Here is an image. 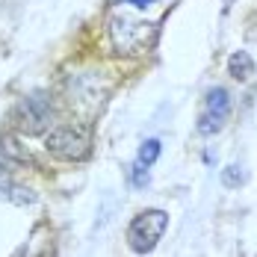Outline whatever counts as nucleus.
Returning a JSON list of instances; mask_svg holds the SVG:
<instances>
[{"instance_id":"1","label":"nucleus","mask_w":257,"mask_h":257,"mask_svg":"<svg viewBox=\"0 0 257 257\" xmlns=\"http://www.w3.org/2000/svg\"><path fill=\"white\" fill-rule=\"evenodd\" d=\"M109 39L115 53H145L154 42V24L148 21H136L130 15H112L109 18Z\"/></svg>"},{"instance_id":"2","label":"nucleus","mask_w":257,"mask_h":257,"mask_svg":"<svg viewBox=\"0 0 257 257\" xmlns=\"http://www.w3.org/2000/svg\"><path fill=\"white\" fill-rule=\"evenodd\" d=\"M166 228H169V213H163V210H142L139 216H133V222H130V228H127L130 248L136 254L154 251L157 242L166 233Z\"/></svg>"},{"instance_id":"3","label":"nucleus","mask_w":257,"mask_h":257,"mask_svg":"<svg viewBox=\"0 0 257 257\" xmlns=\"http://www.w3.org/2000/svg\"><path fill=\"white\" fill-rule=\"evenodd\" d=\"M45 148L59 160H83L89 154V130L80 124H59L48 133Z\"/></svg>"},{"instance_id":"4","label":"nucleus","mask_w":257,"mask_h":257,"mask_svg":"<svg viewBox=\"0 0 257 257\" xmlns=\"http://www.w3.org/2000/svg\"><path fill=\"white\" fill-rule=\"evenodd\" d=\"M231 115V95H228V89H222V86H216V89H210L204 98V112H201V118H198V133L201 136H213V133H219L222 130V121Z\"/></svg>"},{"instance_id":"5","label":"nucleus","mask_w":257,"mask_h":257,"mask_svg":"<svg viewBox=\"0 0 257 257\" xmlns=\"http://www.w3.org/2000/svg\"><path fill=\"white\" fill-rule=\"evenodd\" d=\"M51 101L45 98V95H30L24 101L18 103V127L24 130V133H42V130L51 124Z\"/></svg>"},{"instance_id":"6","label":"nucleus","mask_w":257,"mask_h":257,"mask_svg":"<svg viewBox=\"0 0 257 257\" xmlns=\"http://www.w3.org/2000/svg\"><path fill=\"white\" fill-rule=\"evenodd\" d=\"M228 74L236 80H248L254 74V56L248 51H236L231 53V59H228Z\"/></svg>"},{"instance_id":"7","label":"nucleus","mask_w":257,"mask_h":257,"mask_svg":"<svg viewBox=\"0 0 257 257\" xmlns=\"http://www.w3.org/2000/svg\"><path fill=\"white\" fill-rule=\"evenodd\" d=\"M0 198H9V201H15V204H33L36 201V195L24 189V186H12V183H6V180H0Z\"/></svg>"},{"instance_id":"8","label":"nucleus","mask_w":257,"mask_h":257,"mask_svg":"<svg viewBox=\"0 0 257 257\" xmlns=\"http://www.w3.org/2000/svg\"><path fill=\"white\" fill-rule=\"evenodd\" d=\"M160 151H163V145H160V139H145L142 142V148H139V163L142 166H154L157 163V157H160Z\"/></svg>"},{"instance_id":"9","label":"nucleus","mask_w":257,"mask_h":257,"mask_svg":"<svg viewBox=\"0 0 257 257\" xmlns=\"http://www.w3.org/2000/svg\"><path fill=\"white\" fill-rule=\"evenodd\" d=\"M242 180H245V175H242V169H239V166H228V169H225V172H222V183H225V186H239V183H242Z\"/></svg>"},{"instance_id":"10","label":"nucleus","mask_w":257,"mask_h":257,"mask_svg":"<svg viewBox=\"0 0 257 257\" xmlns=\"http://www.w3.org/2000/svg\"><path fill=\"white\" fill-rule=\"evenodd\" d=\"M148 166H142L139 160H136V166H133V186L136 189H142V186H148Z\"/></svg>"},{"instance_id":"11","label":"nucleus","mask_w":257,"mask_h":257,"mask_svg":"<svg viewBox=\"0 0 257 257\" xmlns=\"http://www.w3.org/2000/svg\"><path fill=\"white\" fill-rule=\"evenodd\" d=\"M118 3H133L136 9H148L151 3H157V0H118Z\"/></svg>"},{"instance_id":"12","label":"nucleus","mask_w":257,"mask_h":257,"mask_svg":"<svg viewBox=\"0 0 257 257\" xmlns=\"http://www.w3.org/2000/svg\"><path fill=\"white\" fill-rule=\"evenodd\" d=\"M233 3H236V0H228V3H225V9H231Z\"/></svg>"}]
</instances>
